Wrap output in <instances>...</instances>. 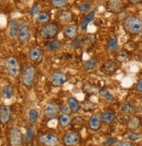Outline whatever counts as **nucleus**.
<instances>
[{"label":"nucleus","mask_w":142,"mask_h":146,"mask_svg":"<svg viewBox=\"0 0 142 146\" xmlns=\"http://www.w3.org/2000/svg\"><path fill=\"white\" fill-rule=\"evenodd\" d=\"M4 66L6 73L11 78H17L21 74L20 64L18 60L13 56L6 57L5 59Z\"/></svg>","instance_id":"obj_2"},{"label":"nucleus","mask_w":142,"mask_h":146,"mask_svg":"<svg viewBox=\"0 0 142 146\" xmlns=\"http://www.w3.org/2000/svg\"><path fill=\"white\" fill-rule=\"evenodd\" d=\"M5 2V0H0V5H2Z\"/></svg>","instance_id":"obj_44"},{"label":"nucleus","mask_w":142,"mask_h":146,"mask_svg":"<svg viewBox=\"0 0 142 146\" xmlns=\"http://www.w3.org/2000/svg\"><path fill=\"white\" fill-rule=\"evenodd\" d=\"M39 114L36 109H31L28 112V120L32 124H34L37 122Z\"/></svg>","instance_id":"obj_27"},{"label":"nucleus","mask_w":142,"mask_h":146,"mask_svg":"<svg viewBox=\"0 0 142 146\" xmlns=\"http://www.w3.org/2000/svg\"><path fill=\"white\" fill-rule=\"evenodd\" d=\"M121 111L126 114V115H133L134 112V108L133 106L130 103H126L124 105H122L121 107Z\"/></svg>","instance_id":"obj_32"},{"label":"nucleus","mask_w":142,"mask_h":146,"mask_svg":"<svg viewBox=\"0 0 142 146\" xmlns=\"http://www.w3.org/2000/svg\"><path fill=\"white\" fill-rule=\"evenodd\" d=\"M37 140L43 146H58L59 144V139L56 136L49 133L41 134Z\"/></svg>","instance_id":"obj_8"},{"label":"nucleus","mask_w":142,"mask_h":146,"mask_svg":"<svg viewBox=\"0 0 142 146\" xmlns=\"http://www.w3.org/2000/svg\"><path fill=\"white\" fill-rule=\"evenodd\" d=\"M117 66H118L117 63L114 61H108L104 65L103 69H104V71H106V73H113L117 70V68H118Z\"/></svg>","instance_id":"obj_28"},{"label":"nucleus","mask_w":142,"mask_h":146,"mask_svg":"<svg viewBox=\"0 0 142 146\" xmlns=\"http://www.w3.org/2000/svg\"><path fill=\"white\" fill-rule=\"evenodd\" d=\"M50 3L53 8L61 9L67 5L68 0H50Z\"/></svg>","instance_id":"obj_29"},{"label":"nucleus","mask_w":142,"mask_h":146,"mask_svg":"<svg viewBox=\"0 0 142 146\" xmlns=\"http://www.w3.org/2000/svg\"><path fill=\"white\" fill-rule=\"evenodd\" d=\"M116 142H117V138H115V137H110V138H108V139L104 143V145H105V146H111L112 144L116 143Z\"/></svg>","instance_id":"obj_39"},{"label":"nucleus","mask_w":142,"mask_h":146,"mask_svg":"<svg viewBox=\"0 0 142 146\" xmlns=\"http://www.w3.org/2000/svg\"><path fill=\"white\" fill-rule=\"evenodd\" d=\"M101 122H102V118L101 115L99 113L93 114L91 117H90L89 120V126L93 130L97 131L101 128Z\"/></svg>","instance_id":"obj_14"},{"label":"nucleus","mask_w":142,"mask_h":146,"mask_svg":"<svg viewBox=\"0 0 142 146\" xmlns=\"http://www.w3.org/2000/svg\"><path fill=\"white\" fill-rule=\"evenodd\" d=\"M142 138V135L140 133H137V132H132L128 135V139L131 141H138Z\"/></svg>","instance_id":"obj_37"},{"label":"nucleus","mask_w":142,"mask_h":146,"mask_svg":"<svg viewBox=\"0 0 142 146\" xmlns=\"http://www.w3.org/2000/svg\"><path fill=\"white\" fill-rule=\"evenodd\" d=\"M72 123V116L69 114H64L59 118V124L61 127H66Z\"/></svg>","instance_id":"obj_25"},{"label":"nucleus","mask_w":142,"mask_h":146,"mask_svg":"<svg viewBox=\"0 0 142 146\" xmlns=\"http://www.w3.org/2000/svg\"><path fill=\"white\" fill-rule=\"evenodd\" d=\"M71 19H72V12L70 11H68V10L61 11L59 13V19L62 23H64V24L69 23Z\"/></svg>","instance_id":"obj_23"},{"label":"nucleus","mask_w":142,"mask_h":146,"mask_svg":"<svg viewBox=\"0 0 142 146\" xmlns=\"http://www.w3.org/2000/svg\"><path fill=\"white\" fill-rule=\"evenodd\" d=\"M119 47V43H118V38L116 36H112L106 45V48L110 52H115Z\"/></svg>","instance_id":"obj_24"},{"label":"nucleus","mask_w":142,"mask_h":146,"mask_svg":"<svg viewBox=\"0 0 142 146\" xmlns=\"http://www.w3.org/2000/svg\"><path fill=\"white\" fill-rule=\"evenodd\" d=\"M102 121L106 123H112L115 119V114L110 111H105L101 114Z\"/></svg>","instance_id":"obj_26"},{"label":"nucleus","mask_w":142,"mask_h":146,"mask_svg":"<svg viewBox=\"0 0 142 146\" xmlns=\"http://www.w3.org/2000/svg\"><path fill=\"white\" fill-rule=\"evenodd\" d=\"M37 75V69L32 64H26L24 67L21 72V82L22 84L26 87L31 88L33 86Z\"/></svg>","instance_id":"obj_1"},{"label":"nucleus","mask_w":142,"mask_h":146,"mask_svg":"<svg viewBox=\"0 0 142 146\" xmlns=\"http://www.w3.org/2000/svg\"><path fill=\"white\" fill-rule=\"evenodd\" d=\"M115 146H133V144L128 143V142H120V143L116 144Z\"/></svg>","instance_id":"obj_42"},{"label":"nucleus","mask_w":142,"mask_h":146,"mask_svg":"<svg viewBox=\"0 0 142 146\" xmlns=\"http://www.w3.org/2000/svg\"><path fill=\"white\" fill-rule=\"evenodd\" d=\"M61 45H62V43L60 40H59V39H53V40L50 41L45 46V49L49 52H56L57 50H59L61 47Z\"/></svg>","instance_id":"obj_19"},{"label":"nucleus","mask_w":142,"mask_h":146,"mask_svg":"<svg viewBox=\"0 0 142 146\" xmlns=\"http://www.w3.org/2000/svg\"><path fill=\"white\" fill-rule=\"evenodd\" d=\"M51 84L54 87H61L68 81V77L66 73L60 70H56L51 74L49 77Z\"/></svg>","instance_id":"obj_5"},{"label":"nucleus","mask_w":142,"mask_h":146,"mask_svg":"<svg viewBox=\"0 0 142 146\" xmlns=\"http://www.w3.org/2000/svg\"><path fill=\"white\" fill-rule=\"evenodd\" d=\"M139 119L136 116H133L132 117L130 120L128 121V123H127V126L130 129H137L139 126Z\"/></svg>","instance_id":"obj_31"},{"label":"nucleus","mask_w":142,"mask_h":146,"mask_svg":"<svg viewBox=\"0 0 142 146\" xmlns=\"http://www.w3.org/2000/svg\"><path fill=\"white\" fill-rule=\"evenodd\" d=\"M106 6L110 11L117 12V11H120V10L121 9L122 2H121V0H108Z\"/></svg>","instance_id":"obj_17"},{"label":"nucleus","mask_w":142,"mask_h":146,"mask_svg":"<svg viewBox=\"0 0 142 146\" xmlns=\"http://www.w3.org/2000/svg\"><path fill=\"white\" fill-rule=\"evenodd\" d=\"M9 141L11 146H21L23 143V136L20 129L17 126H14L11 129Z\"/></svg>","instance_id":"obj_7"},{"label":"nucleus","mask_w":142,"mask_h":146,"mask_svg":"<svg viewBox=\"0 0 142 146\" xmlns=\"http://www.w3.org/2000/svg\"><path fill=\"white\" fill-rule=\"evenodd\" d=\"M86 1H87V0H86Z\"/></svg>","instance_id":"obj_47"},{"label":"nucleus","mask_w":142,"mask_h":146,"mask_svg":"<svg viewBox=\"0 0 142 146\" xmlns=\"http://www.w3.org/2000/svg\"><path fill=\"white\" fill-rule=\"evenodd\" d=\"M141 39H142V35H141Z\"/></svg>","instance_id":"obj_46"},{"label":"nucleus","mask_w":142,"mask_h":146,"mask_svg":"<svg viewBox=\"0 0 142 146\" xmlns=\"http://www.w3.org/2000/svg\"><path fill=\"white\" fill-rule=\"evenodd\" d=\"M81 45V39L80 38H75L74 39H72L70 46L72 48H77V47H79Z\"/></svg>","instance_id":"obj_38"},{"label":"nucleus","mask_w":142,"mask_h":146,"mask_svg":"<svg viewBox=\"0 0 142 146\" xmlns=\"http://www.w3.org/2000/svg\"><path fill=\"white\" fill-rule=\"evenodd\" d=\"M123 25L128 33L137 34L142 32V20L137 17H130L126 19Z\"/></svg>","instance_id":"obj_4"},{"label":"nucleus","mask_w":142,"mask_h":146,"mask_svg":"<svg viewBox=\"0 0 142 146\" xmlns=\"http://www.w3.org/2000/svg\"><path fill=\"white\" fill-rule=\"evenodd\" d=\"M18 38L21 44L27 43L31 38V27L27 22L23 21L19 24Z\"/></svg>","instance_id":"obj_6"},{"label":"nucleus","mask_w":142,"mask_h":146,"mask_svg":"<svg viewBox=\"0 0 142 146\" xmlns=\"http://www.w3.org/2000/svg\"><path fill=\"white\" fill-rule=\"evenodd\" d=\"M40 12V5L39 3H35L30 10V13L32 16H37Z\"/></svg>","instance_id":"obj_35"},{"label":"nucleus","mask_w":142,"mask_h":146,"mask_svg":"<svg viewBox=\"0 0 142 146\" xmlns=\"http://www.w3.org/2000/svg\"><path fill=\"white\" fill-rule=\"evenodd\" d=\"M51 19V15L50 13L47 11H40L38 14L37 15L36 20L38 24H47V22L50 20Z\"/></svg>","instance_id":"obj_22"},{"label":"nucleus","mask_w":142,"mask_h":146,"mask_svg":"<svg viewBox=\"0 0 142 146\" xmlns=\"http://www.w3.org/2000/svg\"><path fill=\"white\" fill-rule=\"evenodd\" d=\"M80 136L78 133H76V132H68L66 135L64 136V138H63V142L64 143V145L66 146H74V145H77L79 143H80Z\"/></svg>","instance_id":"obj_10"},{"label":"nucleus","mask_w":142,"mask_h":146,"mask_svg":"<svg viewBox=\"0 0 142 146\" xmlns=\"http://www.w3.org/2000/svg\"><path fill=\"white\" fill-rule=\"evenodd\" d=\"M131 3H133V4H137V3H139V2H141L142 0H129Z\"/></svg>","instance_id":"obj_43"},{"label":"nucleus","mask_w":142,"mask_h":146,"mask_svg":"<svg viewBox=\"0 0 142 146\" xmlns=\"http://www.w3.org/2000/svg\"><path fill=\"white\" fill-rule=\"evenodd\" d=\"M128 57V54L125 51H121L120 52H118L117 55H116V60H117L118 61H124L126 58Z\"/></svg>","instance_id":"obj_36"},{"label":"nucleus","mask_w":142,"mask_h":146,"mask_svg":"<svg viewBox=\"0 0 142 146\" xmlns=\"http://www.w3.org/2000/svg\"><path fill=\"white\" fill-rule=\"evenodd\" d=\"M59 106L57 102H50L49 103L46 104L45 107L44 114L45 118L47 119H53L55 118L59 113Z\"/></svg>","instance_id":"obj_9"},{"label":"nucleus","mask_w":142,"mask_h":146,"mask_svg":"<svg viewBox=\"0 0 142 146\" xmlns=\"http://www.w3.org/2000/svg\"><path fill=\"white\" fill-rule=\"evenodd\" d=\"M97 65H98V60L96 58H91L83 63V68L85 71H92L97 67Z\"/></svg>","instance_id":"obj_20"},{"label":"nucleus","mask_w":142,"mask_h":146,"mask_svg":"<svg viewBox=\"0 0 142 146\" xmlns=\"http://www.w3.org/2000/svg\"><path fill=\"white\" fill-rule=\"evenodd\" d=\"M11 108L7 105L0 106V123L5 124L7 123L11 118Z\"/></svg>","instance_id":"obj_15"},{"label":"nucleus","mask_w":142,"mask_h":146,"mask_svg":"<svg viewBox=\"0 0 142 146\" xmlns=\"http://www.w3.org/2000/svg\"><path fill=\"white\" fill-rule=\"evenodd\" d=\"M44 52L38 47H32L28 52V58L32 62H38L43 58Z\"/></svg>","instance_id":"obj_12"},{"label":"nucleus","mask_w":142,"mask_h":146,"mask_svg":"<svg viewBox=\"0 0 142 146\" xmlns=\"http://www.w3.org/2000/svg\"><path fill=\"white\" fill-rule=\"evenodd\" d=\"M99 95H100L102 97H104V98H105L106 100H107V101H112V100H113L112 96L110 94V93H109L106 89H105V88H102V89L99 90Z\"/></svg>","instance_id":"obj_34"},{"label":"nucleus","mask_w":142,"mask_h":146,"mask_svg":"<svg viewBox=\"0 0 142 146\" xmlns=\"http://www.w3.org/2000/svg\"><path fill=\"white\" fill-rule=\"evenodd\" d=\"M33 138H34V129L31 126V127H28L26 129V134H25L24 141L27 144H29L33 140Z\"/></svg>","instance_id":"obj_30"},{"label":"nucleus","mask_w":142,"mask_h":146,"mask_svg":"<svg viewBox=\"0 0 142 146\" xmlns=\"http://www.w3.org/2000/svg\"><path fill=\"white\" fill-rule=\"evenodd\" d=\"M136 89L139 92H142V80H139V81L137 82L136 86H135Z\"/></svg>","instance_id":"obj_41"},{"label":"nucleus","mask_w":142,"mask_h":146,"mask_svg":"<svg viewBox=\"0 0 142 146\" xmlns=\"http://www.w3.org/2000/svg\"><path fill=\"white\" fill-rule=\"evenodd\" d=\"M68 110H69V108H68V106H67V105H63V106H61L60 109H59V112H60L62 115H64V114H67Z\"/></svg>","instance_id":"obj_40"},{"label":"nucleus","mask_w":142,"mask_h":146,"mask_svg":"<svg viewBox=\"0 0 142 146\" xmlns=\"http://www.w3.org/2000/svg\"><path fill=\"white\" fill-rule=\"evenodd\" d=\"M67 105L72 113H77L80 109L79 101L76 98H74L73 96H71L67 99Z\"/></svg>","instance_id":"obj_18"},{"label":"nucleus","mask_w":142,"mask_h":146,"mask_svg":"<svg viewBox=\"0 0 142 146\" xmlns=\"http://www.w3.org/2000/svg\"><path fill=\"white\" fill-rule=\"evenodd\" d=\"M140 54H141V56H142V50H141V52H140Z\"/></svg>","instance_id":"obj_45"},{"label":"nucleus","mask_w":142,"mask_h":146,"mask_svg":"<svg viewBox=\"0 0 142 146\" xmlns=\"http://www.w3.org/2000/svg\"><path fill=\"white\" fill-rule=\"evenodd\" d=\"M2 96L5 99H11L14 96V89L11 85H5L2 88Z\"/></svg>","instance_id":"obj_21"},{"label":"nucleus","mask_w":142,"mask_h":146,"mask_svg":"<svg viewBox=\"0 0 142 146\" xmlns=\"http://www.w3.org/2000/svg\"><path fill=\"white\" fill-rule=\"evenodd\" d=\"M63 33H64V36L66 38H69L72 40V39L78 37V34H79L78 26L74 25H69L66 26V28L64 29Z\"/></svg>","instance_id":"obj_13"},{"label":"nucleus","mask_w":142,"mask_h":146,"mask_svg":"<svg viewBox=\"0 0 142 146\" xmlns=\"http://www.w3.org/2000/svg\"><path fill=\"white\" fill-rule=\"evenodd\" d=\"M91 8H92V5L90 3H82L78 6L79 11L81 12V13H84V14H85V13L90 12Z\"/></svg>","instance_id":"obj_33"},{"label":"nucleus","mask_w":142,"mask_h":146,"mask_svg":"<svg viewBox=\"0 0 142 146\" xmlns=\"http://www.w3.org/2000/svg\"><path fill=\"white\" fill-rule=\"evenodd\" d=\"M59 33V26L56 23H47L39 30L40 37L45 40H51Z\"/></svg>","instance_id":"obj_3"},{"label":"nucleus","mask_w":142,"mask_h":146,"mask_svg":"<svg viewBox=\"0 0 142 146\" xmlns=\"http://www.w3.org/2000/svg\"><path fill=\"white\" fill-rule=\"evenodd\" d=\"M95 14H96V11L95 10L88 12V14L84 18V19L82 20V22L80 24V28H81L82 31H86V29L88 27V25L94 19Z\"/></svg>","instance_id":"obj_16"},{"label":"nucleus","mask_w":142,"mask_h":146,"mask_svg":"<svg viewBox=\"0 0 142 146\" xmlns=\"http://www.w3.org/2000/svg\"><path fill=\"white\" fill-rule=\"evenodd\" d=\"M19 31V23L16 19H11L9 22L8 26V33L11 38H18Z\"/></svg>","instance_id":"obj_11"}]
</instances>
